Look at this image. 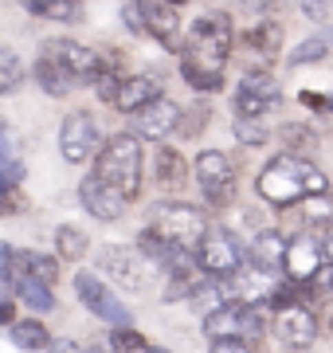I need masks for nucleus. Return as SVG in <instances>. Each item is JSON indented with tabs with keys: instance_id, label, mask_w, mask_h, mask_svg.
<instances>
[{
	"instance_id": "obj_1",
	"label": "nucleus",
	"mask_w": 333,
	"mask_h": 353,
	"mask_svg": "<svg viewBox=\"0 0 333 353\" xmlns=\"http://www.w3.org/2000/svg\"><path fill=\"white\" fill-rule=\"evenodd\" d=\"M231 48H235L231 16L208 12L200 20H193L189 39L180 48V75H184V83L193 90H200V94H216L224 87V67L231 59Z\"/></svg>"
},
{
	"instance_id": "obj_2",
	"label": "nucleus",
	"mask_w": 333,
	"mask_h": 353,
	"mask_svg": "<svg viewBox=\"0 0 333 353\" xmlns=\"http://www.w3.org/2000/svg\"><path fill=\"white\" fill-rule=\"evenodd\" d=\"M255 192L275 208H286V204H298L306 196H318V192H330V181L314 161L306 157H290V153H279L263 165V173L255 176Z\"/></svg>"
},
{
	"instance_id": "obj_3",
	"label": "nucleus",
	"mask_w": 333,
	"mask_h": 353,
	"mask_svg": "<svg viewBox=\"0 0 333 353\" xmlns=\"http://www.w3.org/2000/svg\"><path fill=\"white\" fill-rule=\"evenodd\" d=\"M141 138L133 134H114L110 141L98 145L94 153V176L103 181L106 189H114L118 196L133 201L141 192Z\"/></svg>"
},
{
	"instance_id": "obj_4",
	"label": "nucleus",
	"mask_w": 333,
	"mask_h": 353,
	"mask_svg": "<svg viewBox=\"0 0 333 353\" xmlns=\"http://www.w3.org/2000/svg\"><path fill=\"white\" fill-rule=\"evenodd\" d=\"M149 232H157L161 240L177 243L184 252H196V243L204 240V232H208V216L189 201H165L153 208Z\"/></svg>"
},
{
	"instance_id": "obj_5",
	"label": "nucleus",
	"mask_w": 333,
	"mask_h": 353,
	"mask_svg": "<svg viewBox=\"0 0 333 353\" xmlns=\"http://www.w3.org/2000/svg\"><path fill=\"white\" fill-rule=\"evenodd\" d=\"M204 334L212 341H259L267 334L263 306H244V303H224L219 310L204 314Z\"/></svg>"
},
{
	"instance_id": "obj_6",
	"label": "nucleus",
	"mask_w": 333,
	"mask_h": 353,
	"mask_svg": "<svg viewBox=\"0 0 333 353\" xmlns=\"http://www.w3.org/2000/svg\"><path fill=\"white\" fill-rule=\"evenodd\" d=\"M193 255H196V267L204 271V279H231L247 263V248L231 236L228 228H208Z\"/></svg>"
},
{
	"instance_id": "obj_7",
	"label": "nucleus",
	"mask_w": 333,
	"mask_h": 353,
	"mask_svg": "<svg viewBox=\"0 0 333 353\" xmlns=\"http://www.w3.org/2000/svg\"><path fill=\"white\" fill-rule=\"evenodd\" d=\"M193 173H196V185H200V192H204V201L212 208H228L235 201V165H231L228 153L200 150L193 161Z\"/></svg>"
},
{
	"instance_id": "obj_8",
	"label": "nucleus",
	"mask_w": 333,
	"mask_h": 353,
	"mask_svg": "<svg viewBox=\"0 0 333 353\" xmlns=\"http://www.w3.org/2000/svg\"><path fill=\"white\" fill-rule=\"evenodd\" d=\"M149 259L138 248H122V243H106L98 252V271H106L110 283H118L122 290H145L149 283Z\"/></svg>"
},
{
	"instance_id": "obj_9",
	"label": "nucleus",
	"mask_w": 333,
	"mask_h": 353,
	"mask_svg": "<svg viewBox=\"0 0 333 353\" xmlns=\"http://www.w3.org/2000/svg\"><path fill=\"white\" fill-rule=\"evenodd\" d=\"M75 294H78V303L87 306L94 318H103V322H110V326H129L126 303L106 287L103 275H94V271H78V275H75Z\"/></svg>"
},
{
	"instance_id": "obj_10",
	"label": "nucleus",
	"mask_w": 333,
	"mask_h": 353,
	"mask_svg": "<svg viewBox=\"0 0 333 353\" xmlns=\"http://www.w3.org/2000/svg\"><path fill=\"white\" fill-rule=\"evenodd\" d=\"M98 145H103L98 122H94L87 110L67 114L63 126H59V153H63V161L83 165V161H90V157L98 153Z\"/></svg>"
},
{
	"instance_id": "obj_11",
	"label": "nucleus",
	"mask_w": 333,
	"mask_h": 353,
	"mask_svg": "<svg viewBox=\"0 0 333 353\" xmlns=\"http://www.w3.org/2000/svg\"><path fill=\"white\" fill-rule=\"evenodd\" d=\"M43 55L63 67L71 83H94V79L106 71L103 55L83 48V43H75V39H52V43H43Z\"/></svg>"
},
{
	"instance_id": "obj_12",
	"label": "nucleus",
	"mask_w": 333,
	"mask_h": 353,
	"mask_svg": "<svg viewBox=\"0 0 333 353\" xmlns=\"http://www.w3.org/2000/svg\"><path fill=\"white\" fill-rule=\"evenodd\" d=\"M138 252L145 255L149 263L161 267L169 279H200V271H196V255L184 252V248H177V243L161 240V236L149 232V228L138 236Z\"/></svg>"
},
{
	"instance_id": "obj_13",
	"label": "nucleus",
	"mask_w": 333,
	"mask_h": 353,
	"mask_svg": "<svg viewBox=\"0 0 333 353\" xmlns=\"http://www.w3.org/2000/svg\"><path fill=\"white\" fill-rule=\"evenodd\" d=\"M275 338H279L282 350H290V353L314 350V338H318V318H314V310L302 306V303L279 306V318H275Z\"/></svg>"
},
{
	"instance_id": "obj_14",
	"label": "nucleus",
	"mask_w": 333,
	"mask_h": 353,
	"mask_svg": "<svg viewBox=\"0 0 333 353\" xmlns=\"http://www.w3.org/2000/svg\"><path fill=\"white\" fill-rule=\"evenodd\" d=\"M239 59L247 63V75H259L275 63V55L282 51V24L279 20H259L255 28H247L239 39Z\"/></svg>"
},
{
	"instance_id": "obj_15",
	"label": "nucleus",
	"mask_w": 333,
	"mask_h": 353,
	"mask_svg": "<svg viewBox=\"0 0 333 353\" xmlns=\"http://www.w3.org/2000/svg\"><path fill=\"white\" fill-rule=\"evenodd\" d=\"M325 267L318 236H290L286 240V255H282V279L294 287H310L314 275Z\"/></svg>"
},
{
	"instance_id": "obj_16",
	"label": "nucleus",
	"mask_w": 333,
	"mask_h": 353,
	"mask_svg": "<svg viewBox=\"0 0 333 353\" xmlns=\"http://www.w3.org/2000/svg\"><path fill=\"white\" fill-rule=\"evenodd\" d=\"M282 99V87L267 71H259V75H244L239 90H235V114L239 118H263L267 110H275Z\"/></svg>"
},
{
	"instance_id": "obj_17",
	"label": "nucleus",
	"mask_w": 333,
	"mask_h": 353,
	"mask_svg": "<svg viewBox=\"0 0 333 353\" xmlns=\"http://www.w3.org/2000/svg\"><path fill=\"white\" fill-rule=\"evenodd\" d=\"M177 122H180V106L161 94V99H153L149 106H141V110L133 114V138L161 141L177 130Z\"/></svg>"
},
{
	"instance_id": "obj_18",
	"label": "nucleus",
	"mask_w": 333,
	"mask_h": 353,
	"mask_svg": "<svg viewBox=\"0 0 333 353\" xmlns=\"http://www.w3.org/2000/svg\"><path fill=\"white\" fill-rule=\"evenodd\" d=\"M138 8H141V20H145V36H153L157 43H165L169 51L184 48L177 8H169L165 0H138Z\"/></svg>"
},
{
	"instance_id": "obj_19",
	"label": "nucleus",
	"mask_w": 333,
	"mask_h": 353,
	"mask_svg": "<svg viewBox=\"0 0 333 353\" xmlns=\"http://www.w3.org/2000/svg\"><path fill=\"white\" fill-rule=\"evenodd\" d=\"M78 201H83V208H87L94 220H118V216L126 212V196H118L114 189H106L98 176L90 173L78 181Z\"/></svg>"
},
{
	"instance_id": "obj_20",
	"label": "nucleus",
	"mask_w": 333,
	"mask_h": 353,
	"mask_svg": "<svg viewBox=\"0 0 333 353\" xmlns=\"http://www.w3.org/2000/svg\"><path fill=\"white\" fill-rule=\"evenodd\" d=\"M153 99H161V79L153 75H129L118 83V94L110 106H118L122 114H138L141 106H149Z\"/></svg>"
},
{
	"instance_id": "obj_21",
	"label": "nucleus",
	"mask_w": 333,
	"mask_h": 353,
	"mask_svg": "<svg viewBox=\"0 0 333 353\" xmlns=\"http://www.w3.org/2000/svg\"><path fill=\"white\" fill-rule=\"evenodd\" d=\"M282 255H286V236L267 228V232H259L255 240H251V252H247V263L259 267V271H270V275H279L282 271Z\"/></svg>"
},
{
	"instance_id": "obj_22",
	"label": "nucleus",
	"mask_w": 333,
	"mask_h": 353,
	"mask_svg": "<svg viewBox=\"0 0 333 353\" xmlns=\"http://www.w3.org/2000/svg\"><path fill=\"white\" fill-rule=\"evenodd\" d=\"M16 275L36 279L43 287H52L55 279H59V259H55V255H43V252H16Z\"/></svg>"
},
{
	"instance_id": "obj_23",
	"label": "nucleus",
	"mask_w": 333,
	"mask_h": 353,
	"mask_svg": "<svg viewBox=\"0 0 333 353\" xmlns=\"http://www.w3.org/2000/svg\"><path fill=\"white\" fill-rule=\"evenodd\" d=\"M8 338L20 345V350H47L52 345V334H47V326L39 322V318H16L12 326H8Z\"/></svg>"
},
{
	"instance_id": "obj_24",
	"label": "nucleus",
	"mask_w": 333,
	"mask_h": 353,
	"mask_svg": "<svg viewBox=\"0 0 333 353\" xmlns=\"http://www.w3.org/2000/svg\"><path fill=\"white\" fill-rule=\"evenodd\" d=\"M157 181H161L165 189H180V185L189 181V161H184L173 145H161V150H157Z\"/></svg>"
},
{
	"instance_id": "obj_25",
	"label": "nucleus",
	"mask_w": 333,
	"mask_h": 353,
	"mask_svg": "<svg viewBox=\"0 0 333 353\" xmlns=\"http://www.w3.org/2000/svg\"><path fill=\"white\" fill-rule=\"evenodd\" d=\"M36 83L43 87V94H52V99H63V94H71V79H67V71L55 59H47V55H39L36 59Z\"/></svg>"
},
{
	"instance_id": "obj_26",
	"label": "nucleus",
	"mask_w": 333,
	"mask_h": 353,
	"mask_svg": "<svg viewBox=\"0 0 333 353\" xmlns=\"http://www.w3.org/2000/svg\"><path fill=\"white\" fill-rule=\"evenodd\" d=\"M12 287H16V299L24 306H32L36 314H43V310H55V290L52 287H43V283H36V279H12Z\"/></svg>"
},
{
	"instance_id": "obj_27",
	"label": "nucleus",
	"mask_w": 333,
	"mask_h": 353,
	"mask_svg": "<svg viewBox=\"0 0 333 353\" xmlns=\"http://www.w3.org/2000/svg\"><path fill=\"white\" fill-rule=\"evenodd\" d=\"M28 8L43 20H63V24L83 20V0H28Z\"/></svg>"
},
{
	"instance_id": "obj_28",
	"label": "nucleus",
	"mask_w": 333,
	"mask_h": 353,
	"mask_svg": "<svg viewBox=\"0 0 333 353\" xmlns=\"http://www.w3.org/2000/svg\"><path fill=\"white\" fill-rule=\"evenodd\" d=\"M55 252H59V259L78 263L87 255V232H78L75 224H59L55 228Z\"/></svg>"
},
{
	"instance_id": "obj_29",
	"label": "nucleus",
	"mask_w": 333,
	"mask_h": 353,
	"mask_svg": "<svg viewBox=\"0 0 333 353\" xmlns=\"http://www.w3.org/2000/svg\"><path fill=\"white\" fill-rule=\"evenodd\" d=\"M279 138H282V145L290 150V157H302V153H314V150H318V134H314V126H302V122L282 126Z\"/></svg>"
},
{
	"instance_id": "obj_30",
	"label": "nucleus",
	"mask_w": 333,
	"mask_h": 353,
	"mask_svg": "<svg viewBox=\"0 0 333 353\" xmlns=\"http://www.w3.org/2000/svg\"><path fill=\"white\" fill-rule=\"evenodd\" d=\"M302 220L314 228H333V192H318L302 201Z\"/></svg>"
},
{
	"instance_id": "obj_31",
	"label": "nucleus",
	"mask_w": 333,
	"mask_h": 353,
	"mask_svg": "<svg viewBox=\"0 0 333 353\" xmlns=\"http://www.w3.org/2000/svg\"><path fill=\"white\" fill-rule=\"evenodd\" d=\"M24 83V63H20V55L8 48H0V94H16Z\"/></svg>"
},
{
	"instance_id": "obj_32",
	"label": "nucleus",
	"mask_w": 333,
	"mask_h": 353,
	"mask_svg": "<svg viewBox=\"0 0 333 353\" xmlns=\"http://www.w3.org/2000/svg\"><path fill=\"white\" fill-rule=\"evenodd\" d=\"M330 55V43H325V36H310L302 39L290 55H286V63L290 67H306V63H318V59H325Z\"/></svg>"
},
{
	"instance_id": "obj_33",
	"label": "nucleus",
	"mask_w": 333,
	"mask_h": 353,
	"mask_svg": "<svg viewBox=\"0 0 333 353\" xmlns=\"http://www.w3.org/2000/svg\"><path fill=\"white\" fill-rule=\"evenodd\" d=\"M231 130H235V141L239 145H267V126H263V118H235L231 122Z\"/></svg>"
},
{
	"instance_id": "obj_34",
	"label": "nucleus",
	"mask_w": 333,
	"mask_h": 353,
	"mask_svg": "<svg viewBox=\"0 0 333 353\" xmlns=\"http://www.w3.org/2000/svg\"><path fill=\"white\" fill-rule=\"evenodd\" d=\"M12 275H16V248L0 243V290L12 287Z\"/></svg>"
},
{
	"instance_id": "obj_35",
	"label": "nucleus",
	"mask_w": 333,
	"mask_h": 353,
	"mask_svg": "<svg viewBox=\"0 0 333 353\" xmlns=\"http://www.w3.org/2000/svg\"><path fill=\"white\" fill-rule=\"evenodd\" d=\"M118 83H122V75H114V71H103V75L94 79V90H98V99H103V102H114Z\"/></svg>"
},
{
	"instance_id": "obj_36",
	"label": "nucleus",
	"mask_w": 333,
	"mask_h": 353,
	"mask_svg": "<svg viewBox=\"0 0 333 353\" xmlns=\"http://www.w3.org/2000/svg\"><path fill=\"white\" fill-rule=\"evenodd\" d=\"M122 20H126V24H129V32H138V36H141V32H145V20H141V8H138V4H133V0H129L126 8H122Z\"/></svg>"
},
{
	"instance_id": "obj_37",
	"label": "nucleus",
	"mask_w": 333,
	"mask_h": 353,
	"mask_svg": "<svg viewBox=\"0 0 333 353\" xmlns=\"http://www.w3.org/2000/svg\"><path fill=\"white\" fill-rule=\"evenodd\" d=\"M208 353H255L247 341H212V350Z\"/></svg>"
},
{
	"instance_id": "obj_38",
	"label": "nucleus",
	"mask_w": 333,
	"mask_h": 353,
	"mask_svg": "<svg viewBox=\"0 0 333 353\" xmlns=\"http://www.w3.org/2000/svg\"><path fill=\"white\" fill-rule=\"evenodd\" d=\"M0 161H12V134H8L4 118H0Z\"/></svg>"
},
{
	"instance_id": "obj_39",
	"label": "nucleus",
	"mask_w": 333,
	"mask_h": 353,
	"mask_svg": "<svg viewBox=\"0 0 333 353\" xmlns=\"http://www.w3.org/2000/svg\"><path fill=\"white\" fill-rule=\"evenodd\" d=\"M43 353H83V350H78V341H71V338H52V345Z\"/></svg>"
},
{
	"instance_id": "obj_40",
	"label": "nucleus",
	"mask_w": 333,
	"mask_h": 353,
	"mask_svg": "<svg viewBox=\"0 0 333 353\" xmlns=\"http://www.w3.org/2000/svg\"><path fill=\"white\" fill-rule=\"evenodd\" d=\"M12 322H16V303L0 299V326H12Z\"/></svg>"
},
{
	"instance_id": "obj_41",
	"label": "nucleus",
	"mask_w": 333,
	"mask_h": 353,
	"mask_svg": "<svg viewBox=\"0 0 333 353\" xmlns=\"http://www.w3.org/2000/svg\"><path fill=\"white\" fill-rule=\"evenodd\" d=\"M244 4H247V8H255V12H270L279 0H244Z\"/></svg>"
},
{
	"instance_id": "obj_42",
	"label": "nucleus",
	"mask_w": 333,
	"mask_h": 353,
	"mask_svg": "<svg viewBox=\"0 0 333 353\" xmlns=\"http://www.w3.org/2000/svg\"><path fill=\"white\" fill-rule=\"evenodd\" d=\"M138 353H169V350H161V345H149V341H145V345H141Z\"/></svg>"
},
{
	"instance_id": "obj_43",
	"label": "nucleus",
	"mask_w": 333,
	"mask_h": 353,
	"mask_svg": "<svg viewBox=\"0 0 333 353\" xmlns=\"http://www.w3.org/2000/svg\"><path fill=\"white\" fill-rule=\"evenodd\" d=\"M325 326H330V338H333V303H330V314H325Z\"/></svg>"
},
{
	"instance_id": "obj_44",
	"label": "nucleus",
	"mask_w": 333,
	"mask_h": 353,
	"mask_svg": "<svg viewBox=\"0 0 333 353\" xmlns=\"http://www.w3.org/2000/svg\"><path fill=\"white\" fill-rule=\"evenodd\" d=\"M83 353H110V350H103V345H90V350H83Z\"/></svg>"
},
{
	"instance_id": "obj_45",
	"label": "nucleus",
	"mask_w": 333,
	"mask_h": 353,
	"mask_svg": "<svg viewBox=\"0 0 333 353\" xmlns=\"http://www.w3.org/2000/svg\"><path fill=\"white\" fill-rule=\"evenodd\" d=\"M169 8H177V4H189V0H165Z\"/></svg>"
},
{
	"instance_id": "obj_46",
	"label": "nucleus",
	"mask_w": 333,
	"mask_h": 353,
	"mask_svg": "<svg viewBox=\"0 0 333 353\" xmlns=\"http://www.w3.org/2000/svg\"><path fill=\"white\" fill-rule=\"evenodd\" d=\"M325 43H333V28H330V36H325Z\"/></svg>"
},
{
	"instance_id": "obj_47",
	"label": "nucleus",
	"mask_w": 333,
	"mask_h": 353,
	"mask_svg": "<svg viewBox=\"0 0 333 353\" xmlns=\"http://www.w3.org/2000/svg\"><path fill=\"white\" fill-rule=\"evenodd\" d=\"M310 4H321V0H310Z\"/></svg>"
},
{
	"instance_id": "obj_48",
	"label": "nucleus",
	"mask_w": 333,
	"mask_h": 353,
	"mask_svg": "<svg viewBox=\"0 0 333 353\" xmlns=\"http://www.w3.org/2000/svg\"><path fill=\"white\" fill-rule=\"evenodd\" d=\"M133 4H138V0H133Z\"/></svg>"
}]
</instances>
